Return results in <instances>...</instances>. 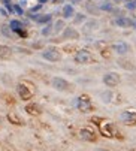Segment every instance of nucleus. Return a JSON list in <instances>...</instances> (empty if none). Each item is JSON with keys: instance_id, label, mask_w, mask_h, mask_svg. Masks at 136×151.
Here are the masks:
<instances>
[{"instance_id": "6", "label": "nucleus", "mask_w": 136, "mask_h": 151, "mask_svg": "<svg viewBox=\"0 0 136 151\" xmlns=\"http://www.w3.org/2000/svg\"><path fill=\"white\" fill-rule=\"evenodd\" d=\"M102 81H103V84L108 87V88H115V87L121 82V77L117 72H106L103 75Z\"/></svg>"}, {"instance_id": "27", "label": "nucleus", "mask_w": 136, "mask_h": 151, "mask_svg": "<svg viewBox=\"0 0 136 151\" xmlns=\"http://www.w3.org/2000/svg\"><path fill=\"white\" fill-rule=\"evenodd\" d=\"M5 8H6L9 12H14V6H12L11 3H5Z\"/></svg>"}, {"instance_id": "24", "label": "nucleus", "mask_w": 136, "mask_h": 151, "mask_svg": "<svg viewBox=\"0 0 136 151\" xmlns=\"http://www.w3.org/2000/svg\"><path fill=\"white\" fill-rule=\"evenodd\" d=\"M126 8L129 11H136V0H130V2H127Z\"/></svg>"}, {"instance_id": "7", "label": "nucleus", "mask_w": 136, "mask_h": 151, "mask_svg": "<svg viewBox=\"0 0 136 151\" xmlns=\"http://www.w3.org/2000/svg\"><path fill=\"white\" fill-rule=\"evenodd\" d=\"M90 61H93V55L88 49H78L75 54V63H78V65H88Z\"/></svg>"}, {"instance_id": "15", "label": "nucleus", "mask_w": 136, "mask_h": 151, "mask_svg": "<svg viewBox=\"0 0 136 151\" xmlns=\"http://www.w3.org/2000/svg\"><path fill=\"white\" fill-rule=\"evenodd\" d=\"M30 18L36 22H39V24H48V22H51L53 20V15L51 14H45V15H34V14H30Z\"/></svg>"}, {"instance_id": "30", "label": "nucleus", "mask_w": 136, "mask_h": 151, "mask_svg": "<svg viewBox=\"0 0 136 151\" xmlns=\"http://www.w3.org/2000/svg\"><path fill=\"white\" fill-rule=\"evenodd\" d=\"M27 2H29V0H20V3H18V5H20V6H26V5H27Z\"/></svg>"}, {"instance_id": "22", "label": "nucleus", "mask_w": 136, "mask_h": 151, "mask_svg": "<svg viewBox=\"0 0 136 151\" xmlns=\"http://www.w3.org/2000/svg\"><path fill=\"white\" fill-rule=\"evenodd\" d=\"M0 32H2V34H5L6 37H11V36H12V30H11L9 26H2V27H0Z\"/></svg>"}, {"instance_id": "23", "label": "nucleus", "mask_w": 136, "mask_h": 151, "mask_svg": "<svg viewBox=\"0 0 136 151\" xmlns=\"http://www.w3.org/2000/svg\"><path fill=\"white\" fill-rule=\"evenodd\" d=\"M85 20V15L84 14H76L75 15V20H73V22H75V24H79V22H82Z\"/></svg>"}, {"instance_id": "9", "label": "nucleus", "mask_w": 136, "mask_h": 151, "mask_svg": "<svg viewBox=\"0 0 136 151\" xmlns=\"http://www.w3.org/2000/svg\"><path fill=\"white\" fill-rule=\"evenodd\" d=\"M9 27H11L12 32L17 33V34H20L21 37H26V36H27V32L24 30V29H26V26H24V22H21L20 20H12V21L9 22Z\"/></svg>"}, {"instance_id": "31", "label": "nucleus", "mask_w": 136, "mask_h": 151, "mask_svg": "<svg viewBox=\"0 0 136 151\" xmlns=\"http://www.w3.org/2000/svg\"><path fill=\"white\" fill-rule=\"evenodd\" d=\"M39 2H41V5H42V3H46L48 0H39Z\"/></svg>"}, {"instance_id": "28", "label": "nucleus", "mask_w": 136, "mask_h": 151, "mask_svg": "<svg viewBox=\"0 0 136 151\" xmlns=\"http://www.w3.org/2000/svg\"><path fill=\"white\" fill-rule=\"evenodd\" d=\"M100 9H103V11H112V6H109V5H102Z\"/></svg>"}, {"instance_id": "26", "label": "nucleus", "mask_w": 136, "mask_h": 151, "mask_svg": "<svg viewBox=\"0 0 136 151\" xmlns=\"http://www.w3.org/2000/svg\"><path fill=\"white\" fill-rule=\"evenodd\" d=\"M42 9V5H38V6H34V8H32L30 11H32V14H33V12H38V11H41Z\"/></svg>"}, {"instance_id": "10", "label": "nucleus", "mask_w": 136, "mask_h": 151, "mask_svg": "<svg viewBox=\"0 0 136 151\" xmlns=\"http://www.w3.org/2000/svg\"><path fill=\"white\" fill-rule=\"evenodd\" d=\"M79 136H81V139L88 141V142H94V141L97 139L96 133H94L93 129H90V127H82V129L79 130Z\"/></svg>"}, {"instance_id": "18", "label": "nucleus", "mask_w": 136, "mask_h": 151, "mask_svg": "<svg viewBox=\"0 0 136 151\" xmlns=\"http://www.w3.org/2000/svg\"><path fill=\"white\" fill-rule=\"evenodd\" d=\"M114 97H115V93L112 90H105L100 93V99L103 100L105 103H111V102H114Z\"/></svg>"}, {"instance_id": "5", "label": "nucleus", "mask_w": 136, "mask_h": 151, "mask_svg": "<svg viewBox=\"0 0 136 151\" xmlns=\"http://www.w3.org/2000/svg\"><path fill=\"white\" fill-rule=\"evenodd\" d=\"M51 85H53V88H55L57 91H70L73 88V85L67 79L61 78V77H54L51 79Z\"/></svg>"}, {"instance_id": "17", "label": "nucleus", "mask_w": 136, "mask_h": 151, "mask_svg": "<svg viewBox=\"0 0 136 151\" xmlns=\"http://www.w3.org/2000/svg\"><path fill=\"white\" fill-rule=\"evenodd\" d=\"M6 118H8V121H9V123H12V124H15V126H22V124H24L22 118H21L20 115H17L15 112H8V115H6Z\"/></svg>"}, {"instance_id": "32", "label": "nucleus", "mask_w": 136, "mask_h": 151, "mask_svg": "<svg viewBox=\"0 0 136 151\" xmlns=\"http://www.w3.org/2000/svg\"><path fill=\"white\" fill-rule=\"evenodd\" d=\"M3 124V117H0V126Z\"/></svg>"}, {"instance_id": "11", "label": "nucleus", "mask_w": 136, "mask_h": 151, "mask_svg": "<svg viewBox=\"0 0 136 151\" xmlns=\"http://www.w3.org/2000/svg\"><path fill=\"white\" fill-rule=\"evenodd\" d=\"M64 41H78L79 39V33L76 32V29L73 27H66L63 30V34H61Z\"/></svg>"}, {"instance_id": "8", "label": "nucleus", "mask_w": 136, "mask_h": 151, "mask_svg": "<svg viewBox=\"0 0 136 151\" xmlns=\"http://www.w3.org/2000/svg\"><path fill=\"white\" fill-rule=\"evenodd\" d=\"M120 121H123L126 126H136V111H123L120 114Z\"/></svg>"}, {"instance_id": "33", "label": "nucleus", "mask_w": 136, "mask_h": 151, "mask_svg": "<svg viewBox=\"0 0 136 151\" xmlns=\"http://www.w3.org/2000/svg\"><path fill=\"white\" fill-rule=\"evenodd\" d=\"M3 3H11V0H3Z\"/></svg>"}, {"instance_id": "21", "label": "nucleus", "mask_w": 136, "mask_h": 151, "mask_svg": "<svg viewBox=\"0 0 136 151\" xmlns=\"http://www.w3.org/2000/svg\"><path fill=\"white\" fill-rule=\"evenodd\" d=\"M64 29H66V26H64V21L63 20L55 21V24H54V33H60V32H63Z\"/></svg>"}, {"instance_id": "20", "label": "nucleus", "mask_w": 136, "mask_h": 151, "mask_svg": "<svg viewBox=\"0 0 136 151\" xmlns=\"http://www.w3.org/2000/svg\"><path fill=\"white\" fill-rule=\"evenodd\" d=\"M41 33H42V36H49V34H53V33H54V24L48 22L46 26L41 30Z\"/></svg>"}, {"instance_id": "12", "label": "nucleus", "mask_w": 136, "mask_h": 151, "mask_svg": "<svg viewBox=\"0 0 136 151\" xmlns=\"http://www.w3.org/2000/svg\"><path fill=\"white\" fill-rule=\"evenodd\" d=\"M111 48H112L114 51H115L117 54H120V55H126L127 53H130V45H129L127 42H117V44H114Z\"/></svg>"}, {"instance_id": "16", "label": "nucleus", "mask_w": 136, "mask_h": 151, "mask_svg": "<svg viewBox=\"0 0 136 151\" xmlns=\"http://www.w3.org/2000/svg\"><path fill=\"white\" fill-rule=\"evenodd\" d=\"M26 112L27 114H30V115H39L41 112H42V109H41V106L38 105V103H27L26 105Z\"/></svg>"}, {"instance_id": "14", "label": "nucleus", "mask_w": 136, "mask_h": 151, "mask_svg": "<svg viewBox=\"0 0 136 151\" xmlns=\"http://www.w3.org/2000/svg\"><path fill=\"white\" fill-rule=\"evenodd\" d=\"M14 55V49L8 45H0V58L2 60H11Z\"/></svg>"}, {"instance_id": "1", "label": "nucleus", "mask_w": 136, "mask_h": 151, "mask_svg": "<svg viewBox=\"0 0 136 151\" xmlns=\"http://www.w3.org/2000/svg\"><path fill=\"white\" fill-rule=\"evenodd\" d=\"M99 129H100V133L105 138H117V139H121V132L117 129V126L111 121H105L102 120V123L99 124Z\"/></svg>"}, {"instance_id": "25", "label": "nucleus", "mask_w": 136, "mask_h": 151, "mask_svg": "<svg viewBox=\"0 0 136 151\" xmlns=\"http://www.w3.org/2000/svg\"><path fill=\"white\" fill-rule=\"evenodd\" d=\"M14 12H17L18 15H22V14H24V11H22V8H21L20 5H14Z\"/></svg>"}, {"instance_id": "19", "label": "nucleus", "mask_w": 136, "mask_h": 151, "mask_svg": "<svg viewBox=\"0 0 136 151\" xmlns=\"http://www.w3.org/2000/svg\"><path fill=\"white\" fill-rule=\"evenodd\" d=\"M73 15H75V9H73V6L72 5H64L63 6V17H64V20H69Z\"/></svg>"}, {"instance_id": "29", "label": "nucleus", "mask_w": 136, "mask_h": 151, "mask_svg": "<svg viewBox=\"0 0 136 151\" xmlns=\"http://www.w3.org/2000/svg\"><path fill=\"white\" fill-rule=\"evenodd\" d=\"M0 14H2L3 17H9V14H8V12H6V11H5L3 8H0Z\"/></svg>"}, {"instance_id": "2", "label": "nucleus", "mask_w": 136, "mask_h": 151, "mask_svg": "<svg viewBox=\"0 0 136 151\" xmlns=\"http://www.w3.org/2000/svg\"><path fill=\"white\" fill-rule=\"evenodd\" d=\"M17 93H18V96H20L21 100H32L33 96H34V93H36V90H34L33 84L22 81V82L17 84Z\"/></svg>"}, {"instance_id": "4", "label": "nucleus", "mask_w": 136, "mask_h": 151, "mask_svg": "<svg viewBox=\"0 0 136 151\" xmlns=\"http://www.w3.org/2000/svg\"><path fill=\"white\" fill-rule=\"evenodd\" d=\"M42 58L46 60V61H51V63H57L61 60V51L57 48V46H46L43 51L41 53Z\"/></svg>"}, {"instance_id": "13", "label": "nucleus", "mask_w": 136, "mask_h": 151, "mask_svg": "<svg viewBox=\"0 0 136 151\" xmlns=\"http://www.w3.org/2000/svg\"><path fill=\"white\" fill-rule=\"evenodd\" d=\"M114 24L118 26V27H121V29H129V27H132L133 20H130L127 17H118V18L114 20Z\"/></svg>"}, {"instance_id": "3", "label": "nucleus", "mask_w": 136, "mask_h": 151, "mask_svg": "<svg viewBox=\"0 0 136 151\" xmlns=\"http://www.w3.org/2000/svg\"><path fill=\"white\" fill-rule=\"evenodd\" d=\"M75 100H76L75 105H76V108H78L79 112H84V114H85V112H91L94 109L93 102H91V97L88 94H81Z\"/></svg>"}]
</instances>
